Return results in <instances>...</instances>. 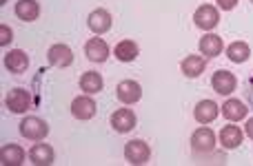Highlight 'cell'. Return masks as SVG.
<instances>
[{
    "label": "cell",
    "mask_w": 253,
    "mask_h": 166,
    "mask_svg": "<svg viewBox=\"0 0 253 166\" xmlns=\"http://www.w3.org/2000/svg\"><path fill=\"white\" fill-rule=\"evenodd\" d=\"M222 49H224V44H222V38H220V35L207 33L205 38H200V53H202V56L215 58V56H220V53H222Z\"/></svg>",
    "instance_id": "cell-15"
},
{
    "label": "cell",
    "mask_w": 253,
    "mask_h": 166,
    "mask_svg": "<svg viewBox=\"0 0 253 166\" xmlns=\"http://www.w3.org/2000/svg\"><path fill=\"white\" fill-rule=\"evenodd\" d=\"M16 16L25 22H34L40 16V4L36 0H18L16 2Z\"/></svg>",
    "instance_id": "cell-17"
},
{
    "label": "cell",
    "mask_w": 253,
    "mask_h": 166,
    "mask_svg": "<svg viewBox=\"0 0 253 166\" xmlns=\"http://www.w3.org/2000/svg\"><path fill=\"white\" fill-rule=\"evenodd\" d=\"M193 22H196L200 29L211 31L220 22V13L213 4H202V7H198L196 13H193Z\"/></svg>",
    "instance_id": "cell-6"
},
{
    "label": "cell",
    "mask_w": 253,
    "mask_h": 166,
    "mask_svg": "<svg viewBox=\"0 0 253 166\" xmlns=\"http://www.w3.org/2000/svg\"><path fill=\"white\" fill-rule=\"evenodd\" d=\"M222 115L229 120V122H240V120H245L247 118V106H245V102H240V100H227L222 106Z\"/></svg>",
    "instance_id": "cell-16"
},
{
    "label": "cell",
    "mask_w": 253,
    "mask_h": 166,
    "mask_svg": "<svg viewBox=\"0 0 253 166\" xmlns=\"http://www.w3.org/2000/svg\"><path fill=\"white\" fill-rule=\"evenodd\" d=\"M242 137H245V133L240 131L238 127H224L222 131H220V144L224 146V149H238V146L242 144Z\"/></svg>",
    "instance_id": "cell-21"
},
{
    "label": "cell",
    "mask_w": 253,
    "mask_h": 166,
    "mask_svg": "<svg viewBox=\"0 0 253 166\" xmlns=\"http://www.w3.org/2000/svg\"><path fill=\"white\" fill-rule=\"evenodd\" d=\"M29 160L36 166H49L53 162V149L49 144H36L29 151Z\"/></svg>",
    "instance_id": "cell-23"
},
{
    "label": "cell",
    "mask_w": 253,
    "mask_h": 166,
    "mask_svg": "<svg viewBox=\"0 0 253 166\" xmlns=\"http://www.w3.org/2000/svg\"><path fill=\"white\" fill-rule=\"evenodd\" d=\"M13 40V31H11V27H7V25H2L0 27V44H9Z\"/></svg>",
    "instance_id": "cell-25"
},
{
    "label": "cell",
    "mask_w": 253,
    "mask_h": 166,
    "mask_svg": "<svg viewBox=\"0 0 253 166\" xmlns=\"http://www.w3.org/2000/svg\"><path fill=\"white\" fill-rule=\"evenodd\" d=\"M251 2H253V0H251Z\"/></svg>",
    "instance_id": "cell-28"
},
{
    "label": "cell",
    "mask_w": 253,
    "mask_h": 166,
    "mask_svg": "<svg viewBox=\"0 0 253 166\" xmlns=\"http://www.w3.org/2000/svg\"><path fill=\"white\" fill-rule=\"evenodd\" d=\"M96 111H98L96 102L89 96H80L71 102V115H74L76 120H91L93 115H96Z\"/></svg>",
    "instance_id": "cell-7"
},
{
    "label": "cell",
    "mask_w": 253,
    "mask_h": 166,
    "mask_svg": "<svg viewBox=\"0 0 253 166\" xmlns=\"http://www.w3.org/2000/svg\"><path fill=\"white\" fill-rule=\"evenodd\" d=\"M218 104L213 100H202L196 104V111H193V118L200 124H211L215 118H218Z\"/></svg>",
    "instance_id": "cell-14"
},
{
    "label": "cell",
    "mask_w": 253,
    "mask_h": 166,
    "mask_svg": "<svg viewBox=\"0 0 253 166\" xmlns=\"http://www.w3.org/2000/svg\"><path fill=\"white\" fill-rule=\"evenodd\" d=\"M247 135H249L251 140H253V118L249 120V122H247Z\"/></svg>",
    "instance_id": "cell-27"
},
{
    "label": "cell",
    "mask_w": 253,
    "mask_h": 166,
    "mask_svg": "<svg viewBox=\"0 0 253 166\" xmlns=\"http://www.w3.org/2000/svg\"><path fill=\"white\" fill-rule=\"evenodd\" d=\"M4 104L11 113H25V111L31 109V96L25 89H11L4 98Z\"/></svg>",
    "instance_id": "cell-3"
},
{
    "label": "cell",
    "mask_w": 253,
    "mask_h": 166,
    "mask_svg": "<svg viewBox=\"0 0 253 166\" xmlns=\"http://www.w3.org/2000/svg\"><path fill=\"white\" fill-rule=\"evenodd\" d=\"M135 113L131 109H118L114 115H111V127L118 133H129L135 129Z\"/></svg>",
    "instance_id": "cell-10"
},
{
    "label": "cell",
    "mask_w": 253,
    "mask_h": 166,
    "mask_svg": "<svg viewBox=\"0 0 253 166\" xmlns=\"http://www.w3.org/2000/svg\"><path fill=\"white\" fill-rule=\"evenodd\" d=\"M111 13L107 9H96V11L89 13V29L93 33H107L111 29Z\"/></svg>",
    "instance_id": "cell-13"
},
{
    "label": "cell",
    "mask_w": 253,
    "mask_h": 166,
    "mask_svg": "<svg viewBox=\"0 0 253 166\" xmlns=\"http://www.w3.org/2000/svg\"><path fill=\"white\" fill-rule=\"evenodd\" d=\"M125 158L129 164H144L151 158V149H149V144L142 140H131L129 144L125 146Z\"/></svg>",
    "instance_id": "cell-5"
},
{
    "label": "cell",
    "mask_w": 253,
    "mask_h": 166,
    "mask_svg": "<svg viewBox=\"0 0 253 166\" xmlns=\"http://www.w3.org/2000/svg\"><path fill=\"white\" fill-rule=\"evenodd\" d=\"M116 96H118V100L123 102V104L131 106V104H135V102H140V98H142V87H140L135 80H123V82L116 87Z\"/></svg>",
    "instance_id": "cell-4"
},
{
    "label": "cell",
    "mask_w": 253,
    "mask_h": 166,
    "mask_svg": "<svg viewBox=\"0 0 253 166\" xmlns=\"http://www.w3.org/2000/svg\"><path fill=\"white\" fill-rule=\"evenodd\" d=\"M215 2H218L220 9H224V11H231V9H236L238 0H215Z\"/></svg>",
    "instance_id": "cell-26"
},
{
    "label": "cell",
    "mask_w": 253,
    "mask_h": 166,
    "mask_svg": "<svg viewBox=\"0 0 253 166\" xmlns=\"http://www.w3.org/2000/svg\"><path fill=\"white\" fill-rule=\"evenodd\" d=\"M191 149H193V153H200V155L211 153V151L215 149V133L207 127H200L198 131H193Z\"/></svg>",
    "instance_id": "cell-2"
},
{
    "label": "cell",
    "mask_w": 253,
    "mask_h": 166,
    "mask_svg": "<svg viewBox=\"0 0 253 166\" xmlns=\"http://www.w3.org/2000/svg\"><path fill=\"white\" fill-rule=\"evenodd\" d=\"M0 162H2V166H20L25 162V151L18 144H7L0 151Z\"/></svg>",
    "instance_id": "cell-19"
},
{
    "label": "cell",
    "mask_w": 253,
    "mask_h": 166,
    "mask_svg": "<svg viewBox=\"0 0 253 166\" xmlns=\"http://www.w3.org/2000/svg\"><path fill=\"white\" fill-rule=\"evenodd\" d=\"M27 66H29V56L22 49H13L4 56V69L9 73H25Z\"/></svg>",
    "instance_id": "cell-9"
},
{
    "label": "cell",
    "mask_w": 253,
    "mask_h": 166,
    "mask_svg": "<svg viewBox=\"0 0 253 166\" xmlns=\"http://www.w3.org/2000/svg\"><path fill=\"white\" fill-rule=\"evenodd\" d=\"M236 75L229 73V71H215L213 78H211V87L215 89V93H220V96H229L231 91H236Z\"/></svg>",
    "instance_id": "cell-8"
},
{
    "label": "cell",
    "mask_w": 253,
    "mask_h": 166,
    "mask_svg": "<svg viewBox=\"0 0 253 166\" xmlns=\"http://www.w3.org/2000/svg\"><path fill=\"white\" fill-rule=\"evenodd\" d=\"M227 56H229V60L231 62H238V65H240V62L249 60L251 49H249V44L247 42H240V40H238V42H233V44H229L227 47Z\"/></svg>",
    "instance_id": "cell-24"
},
{
    "label": "cell",
    "mask_w": 253,
    "mask_h": 166,
    "mask_svg": "<svg viewBox=\"0 0 253 166\" xmlns=\"http://www.w3.org/2000/svg\"><path fill=\"white\" fill-rule=\"evenodd\" d=\"M102 75L96 73V71H84L83 78H80V89H83L87 96H93V93L102 91Z\"/></svg>",
    "instance_id": "cell-18"
},
{
    "label": "cell",
    "mask_w": 253,
    "mask_h": 166,
    "mask_svg": "<svg viewBox=\"0 0 253 166\" xmlns=\"http://www.w3.org/2000/svg\"><path fill=\"white\" fill-rule=\"evenodd\" d=\"M47 58H49V62H51L53 66L65 69V66H69L71 62H74V51H71L67 44H53V47L49 49Z\"/></svg>",
    "instance_id": "cell-11"
},
{
    "label": "cell",
    "mask_w": 253,
    "mask_h": 166,
    "mask_svg": "<svg viewBox=\"0 0 253 166\" xmlns=\"http://www.w3.org/2000/svg\"><path fill=\"white\" fill-rule=\"evenodd\" d=\"M47 133H49L47 122H44V120H40V118L29 115V118H25L20 122V135L27 137V140H31V142L44 140V137H47Z\"/></svg>",
    "instance_id": "cell-1"
},
{
    "label": "cell",
    "mask_w": 253,
    "mask_h": 166,
    "mask_svg": "<svg viewBox=\"0 0 253 166\" xmlns=\"http://www.w3.org/2000/svg\"><path fill=\"white\" fill-rule=\"evenodd\" d=\"M205 66H207V62L202 56H187L182 60V65H180V69H182V73L187 78H198V75H202Z\"/></svg>",
    "instance_id": "cell-20"
},
{
    "label": "cell",
    "mask_w": 253,
    "mask_h": 166,
    "mask_svg": "<svg viewBox=\"0 0 253 166\" xmlns=\"http://www.w3.org/2000/svg\"><path fill=\"white\" fill-rule=\"evenodd\" d=\"M138 53H140V49L133 40H123V42H118L114 49V56L118 58L120 62H133L135 58H138Z\"/></svg>",
    "instance_id": "cell-22"
},
{
    "label": "cell",
    "mask_w": 253,
    "mask_h": 166,
    "mask_svg": "<svg viewBox=\"0 0 253 166\" xmlns=\"http://www.w3.org/2000/svg\"><path fill=\"white\" fill-rule=\"evenodd\" d=\"M84 56L91 62H105L109 58V44L102 38H91L84 44Z\"/></svg>",
    "instance_id": "cell-12"
}]
</instances>
